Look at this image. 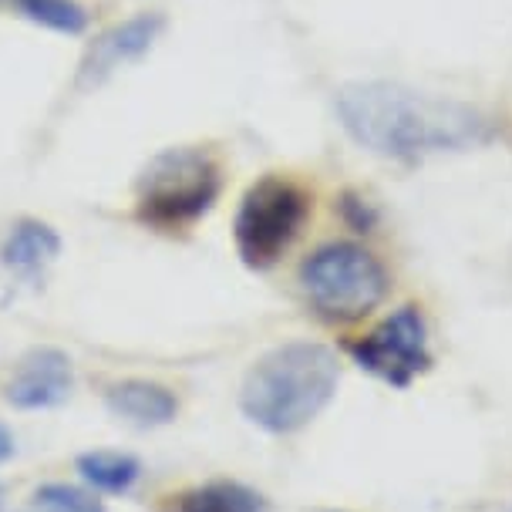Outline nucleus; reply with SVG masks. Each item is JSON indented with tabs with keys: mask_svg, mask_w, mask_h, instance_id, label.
<instances>
[{
	"mask_svg": "<svg viewBox=\"0 0 512 512\" xmlns=\"http://www.w3.org/2000/svg\"><path fill=\"white\" fill-rule=\"evenodd\" d=\"M337 115L354 142L388 159H425L489 139V122L472 105L411 91L388 81H361L337 95Z\"/></svg>",
	"mask_w": 512,
	"mask_h": 512,
	"instance_id": "nucleus-1",
	"label": "nucleus"
},
{
	"mask_svg": "<svg viewBox=\"0 0 512 512\" xmlns=\"http://www.w3.org/2000/svg\"><path fill=\"white\" fill-rule=\"evenodd\" d=\"M341 381V364L324 344H283L246 374L240 405L253 425L273 435L304 428L324 411Z\"/></svg>",
	"mask_w": 512,
	"mask_h": 512,
	"instance_id": "nucleus-2",
	"label": "nucleus"
},
{
	"mask_svg": "<svg viewBox=\"0 0 512 512\" xmlns=\"http://www.w3.org/2000/svg\"><path fill=\"white\" fill-rule=\"evenodd\" d=\"M310 304L331 320H358L388 297L381 260L358 243H327L300 263Z\"/></svg>",
	"mask_w": 512,
	"mask_h": 512,
	"instance_id": "nucleus-3",
	"label": "nucleus"
},
{
	"mask_svg": "<svg viewBox=\"0 0 512 512\" xmlns=\"http://www.w3.org/2000/svg\"><path fill=\"white\" fill-rule=\"evenodd\" d=\"M219 166L209 152L169 149L159 152L139 176V213L145 223L182 226L216 203Z\"/></svg>",
	"mask_w": 512,
	"mask_h": 512,
	"instance_id": "nucleus-4",
	"label": "nucleus"
},
{
	"mask_svg": "<svg viewBox=\"0 0 512 512\" xmlns=\"http://www.w3.org/2000/svg\"><path fill=\"white\" fill-rule=\"evenodd\" d=\"M307 219V196L294 182L267 176L243 196L236 213V250L253 270H267L290 250Z\"/></svg>",
	"mask_w": 512,
	"mask_h": 512,
	"instance_id": "nucleus-5",
	"label": "nucleus"
},
{
	"mask_svg": "<svg viewBox=\"0 0 512 512\" xmlns=\"http://www.w3.org/2000/svg\"><path fill=\"white\" fill-rule=\"evenodd\" d=\"M351 358L361 364L364 371L378 374L381 381L395 384V388H408L411 381L432 364V351H428V331L425 320L415 307H401L391 317H384L378 327L351 344Z\"/></svg>",
	"mask_w": 512,
	"mask_h": 512,
	"instance_id": "nucleus-6",
	"label": "nucleus"
},
{
	"mask_svg": "<svg viewBox=\"0 0 512 512\" xmlns=\"http://www.w3.org/2000/svg\"><path fill=\"white\" fill-rule=\"evenodd\" d=\"M71 388H75V371H71V358L54 347H38L17 364L11 381L4 384L7 405L21 411L38 408H58L68 401Z\"/></svg>",
	"mask_w": 512,
	"mask_h": 512,
	"instance_id": "nucleus-7",
	"label": "nucleus"
},
{
	"mask_svg": "<svg viewBox=\"0 0 512 512\" xmlns=\"http://www.w3.org/2000/svg\"><path fill=\"white\" fill-rule=\"evenodd\" d=\"M162 31V17L159 14H142V17H132V21L112 27L105 31L102 38L91 44L85 64H81V75L85 78H105L108 71L118 68L122 61H132L145 54L155 44Z\"/></svg>",
	"mask_w": 512,
	"mask_h": 512,
	"instance_id": "nucleus-8",
	"label": "nucleus"
},
{
	"mask_svg": "<svg viewBox=\"0 0 512 512\" xmlns=\"http://www.w3.org/2000/svg\"><path fill=\"white\" fill-rule=\"evenodd\" d=\"M105 405L115 418H125L128 425L159 428L169 425L179 411V401L169 388L152 381H118L105 391Z\"/></svg>",
	"mask_w": 512,
	"mask_h": 512,
	"instance_id": "nucleus-9",
	"label": "nucleus"
},
{
	"mask_svg": "<svg viewBox=\"0 0 512 512\" xmlns=\"http://www.w3.org/2000/svg\"><path fill=\"white\" fill-rule=\"evenodd\" d=\"M58 250L61 240L51 226L38 223V219H21L11 230V236L4 240L0 256H4V267H11L17 273H38L58 256Z\"/></svg>",
	"mask_w": 512,
	"mask_h": 512,
	"instance_id": "nucleus-10",
	"label": "nucleus"
},
{
	"mask_svg": "<svg viewBox=\"0 0 512 512\" xmlns=\"http://www.w3.org/2000/svg\"><path fill=\"white\" fill-rule=\"evenodd\" d=\"M166 512H267V502L240 482H206L172 496Z\"/></svg>",
	"mask_w": 512,
	"mask_h": 512,
	"instance_id": "nucleus-11",
	"label": "nucleus"
},
{
	"mask_svg": "<svg viewBox=\"0 0 512 512\" xmlns=\"http://www.w3.org/2000/svg\"><path fill=\"white\" fill-rule=\"evenodd\" d=\"M78 472L85 475L88 486L102 489V492H128L139 479L142 465L135 455H125V452H85L78 455Z\"/></svg>",
	"mask_w": 512,
	"mask_h": 512,
	"instance_id": "nucleus-12",
	"label": "nucleus"
},
{
	"mask_svg": "<svg viewBox=\"0 0 512 512\" xmlns=\"http://www.w3.org/2000/svg\"><path fill=\"white\" fill-rule=\"evenodd\" d=\"M14 11H21L27 21L48 27L58 34H81L88 27L85 7L75 0H7Z\"/></svg>",
	"mask_w": 512,
	"mask_h": 512,
	"instance_id": "nucleus-13",
	"label": "nucleus"
},
{
	"mask_svg": "<svg viewBox=\"0 0 512 512\" xmlns=\"http://www.w3.org/2000/svg\"><path fill=\"white\" fill-rule=\"evenodd\" d=\"M31 512H105V506L95 496H88V492H81L75 486L51 482V486H41L34 492Z\"/></svg>",
	"mask_w": 512,
	"mask_h": 512,
	"instance_id": "nucleus-14",
	"label": "nucleus"
},
{
	"mask_svg": "<svg viewBox=\"0 0 512 512\" xmlns=\"http://www.w3.org/2000/svg\"><path fill=\"white\" fill-rule=\"evenodd\" d=\"M14 455V435L7 425H0V462H7Z\"/></svg>",
	"mask_w": 512,
	"mask_h": 512,
	"instance_id": "nucleus-15",
	"label": "nucleus"
},
{
	"mask_svg": "<svg viewBox=\"0 0 512 512\" xmlns=\"http://www.w3.org/2000/svg\"><path fill=\"white\" fill-rule=\"evenodd\" d=\"M0 509H4V489H0Z\"/></svg>",
	"mask_w": 512,
	"mask_h": 512,
	"instance_id": "nucleus-16",
	"label": "nucleus"
}]
</instances>
